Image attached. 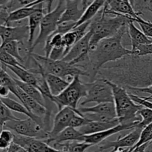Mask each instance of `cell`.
Listing matches in <instances>:
<instances>
[{"instance_id":"8fae6325","label":"cell","mask_w":152,"mask_h":152,"mask_svg":"<svg viewBox=\"0 0 152 152\" xmlns=\"http://www.w3.org/2000/svg\"><path fill=\"white\" fill-rule=\"evenodd\" d=\"M29 27L28 24L19 25L16 26H0V36L1 44L8 42H18L24 44V41L29 39Z\"/></svg>"},{"instance_id":"d590c367","label":"cell","mask_w":152,"mask_h":152,"mask_svg":"<svg viewBox=\"0 0 152 152\" xmlns=\"http://www.w3.org/2000/svg\"><path fill=\"white\" fill-rule=\"evenodd\" d=\"M132 21L139 24L141 30L145 34V35L147 36L148 38L152 39V22L142 19L140 16H138L136 19H132Z\"/></svg>"},{"instance_id":"cb8c5ba5","label":"cell","mask_w":152,"mask_h":152,"mask_svg":"<svg viewBox=\"0 0 152 152\" xmlns=\"http://www.w3.org/2000/svg\"><path fill=\"white\" fill-rule=\"evenodd\" d=\"M45 79L53 96H56L62 93L70 85V83L63 78L53 74L45 73Z\"/></svg>"},{"instance_id":"ab89813d","label":"cell","mask_w":152,"mask_h":152,"mask_svg":"<svg viewBox=\"0 0 152 152\" xmlns=\"http://www.w3.org/2000/svg\"><path fill=\"white\" fill-rule=\"evenodd\" d=\"M129 94H130V96L132 97V99H133V101L135 102V103L142 105V106L143 107H145V108H150V109L152 110L151 101L146 100V99H144L143 97H140V96H137V95L136 94H134L129 93Z\"/></svg>"},{"instance_id":"ac0fdd59","label":"cell","mask_w":152,"mask_h":152,"mask_svg":"<svg viewBox=\"0 0 152 152\" xmlns=\"http://www.w3.org/2000/svg\"><path fill=\"white\" fill-rule=\"evenodd\" d=\"M17 91L18 99L20 101L21 103L23 104L26 107V108L28 111H31L34 115L38 116V117H42V118H45V116L47 115L48 111L47 108L44 105H41L37 100H35L32 97L28 96L27 94H25L19 87L17 88Z\"/></svg>"},{"instance_id":"d6986e66","label":"cell","mask_w":152,"mask_h":152,"mask_svg":"<svg viewBox=\"0 0 152 152\" xmlns=\"http://www.w3.org/2000/svg\"><path fill=\"white\" fill-rule=\"evenodd\" d=\"M1 102H2L4 105H5L6 106H7L9 109L11 110V111L19 113V114H25V115H26L28 118H31L32 120H34V121L37 122L38 124H39L40 126L44 127L45 129L47 131V129H46L45 128V125L44 118H42V117H38V116L34 115V114H32L31 111H28L26 108V107H25L23 104L21 103V102H16V100H14V99H11V98L10 97H1Z\"/></svg>"},{"instance_id":"b9f144b4","label":"cell","mask_w":152,"mask_h":152,"mask_svg":"<svg viewBox=\"0 0 152 152\" xmlns=\"http://www.w3.org/2000/svg\"><path fill=\"white\" fill-rule=\"evenodd\" d=\"M10 92V91L8 89V88L4 86H0V95H1V98L7 97Z\"/></svg>"},{"instance_id":"3957f363","label":"cell","mask_w":152,"mask_h":152,"mask_svg":"<svg viewBox=\"0 0 152 152\" xmlns=\"http://www.w3.org/2000/svg\"><path fill=\"white\" fill-rule=\"evenodd\" d=\"M132 20L125 16L111 11L106 4L91 21L89 31L92 34L90 42V50L105 39L114 37L123 27L129 25Z\"/></svg>"},{"instance_id":"836d02e7","label":"cell","mask_w":152,"mask_h":152,"mask_svg":"<svg viewBox=\"0 0 152 152\" xmlns=\"http://www.w3.org/2000/svg\"><path fill=\"white\" fill-rule=\"evenodd\" d=\"M138 115H140L142 118V120L138 123L137 128L140 129H145L146 126L152 124V110L150 108L143 107L138 112Z\"/></svg>"},{"instance_id":"ba28073f","label":"cell","mask_w":152,"mask_h":152,"mask_svg":"<svg viewBox=\"0 0 152 152\" xmlns=\"http://www.w3.org/2000/svg\"><path fill=\"white\" fill-rule=\"evenodd\" d=\"M85 84L87 94L80 102V107H84L86 104L91 102H95L96 105L104 102H114L112 88L105 79L96 78L95 81Z\"/></svg>"},{"instance_id":"f546056e","label":"cell","mask_w":152,"mask_h":152,"mask_svg":"<svg viewBox=\"0 0 152 152\" xmlns=\"http://www.w3.org/2000/svg\"><path fill=\"white\" fill-rule=\"evenodd\" d=\"M19 42H5L4 44H1V48L0 50H4L8 54L11 55L14 58H16L17 60H19L21 63H24L25 60H24L23 57L21 56L19 53Z\"/></svg>"},{"instance_id":"44dd1931","label":"cell","mask_w":152,"mask_h":152,"mask_svg":"<svg viewBox=\"0 0 152 152\" xmlns=\"http://www.w3.org/2000/svg\"><path fill=\"white\" fill-rule=\"evenodd\" d=\"M120 124L118 119L111 122H90L86 126L80 128L77 130L80 132L82 135L94 134L104 131L108 130Z\"/></svg>"},{"instance_id":"6da1fadb","label":"cell","mask_w":152,"mask_h":152,"mask_svg":"<svg viewBox=\"0 0 152 152\" xmlns=\"http://www.w3.org/2000/svg\"><path fill=\"white\" fill-rule=\"evenodd\" d=\"M98 74L125 88L149 87L152 86V55H129L105 65Z\"/></svg>"},{"instance_id":"7a4b0ae2","label":"cell","mask_w":152,"mask_h":152,"mask_svg":"<svg viewBox=\"0 0 152 152\" xmlns=\"http://www.w3.org/2000/svg\"><path fill=\"white\" fill-rule=\"evenodd\" d=\"M128 32V25L123 27L114 37L105 39L89 51V62L86 72L91 82L96 80L99 71L107 64L114 62L123 57L132 54V50L123 45V36Z\"/></svg>"},{"instance_id":"4dcf8cb0","label":"cell","mask_w":152,"mask_h":152,"mask_svg":"<svg viewBox=\"0 0 152 152\" xmlns=\"http://www.w3.org/2000/svg\"><path fill=\"white\" fill-rule=\"evenodd\" d=\"M20 119L15 117L11 112V110L9 109L5 105L1 102L0 105V124H1V130H3L5 123L10 121H17Z\"/></svg>"},{"instance_id":"277c9868","label":"cell","mask_w":152,"mask_h":152,"mask_svg":"<svg viewBox=\"0 0 152 152\" xmlns=\"http://www.w3.org/2000/svg\"><path fill=\"white\" fill-rule=\"evenodd\" d=\"M107 81L112 88L116 113L120 124L129 125L140 123L142 118L138 115V112L143 106L135 103L125 88L108 80Z\"/></svg>"},{"instance_id":"d6a6232c","label":"cell","mask_w":152,"mask_h":152,"mask_svg":"<svg viewBox=\"0 0 152 152\" xmlns=\"http://www.w3.org/2000/svg\"><path fill=\"white\" fill-rule=\"evenodd\" d=\"M0 60H1V63L4 65L11 67H20V68L28 69L26 66L21 63L16 58L12 56L11 55L8 54L2 50H0Z\"/></svg>"},{"instance_id":"60d3db41","label":"cell","mask_w":152,"mask_h":152,"mask_svg":"<svg viewBox=\"0 0 152 152\" xmlns=\"http://www.w3.org/2000/svg\"><path fill=\"white\" fill-rule=\"evenodd\" d=\"M151 143L152 142H147V143L143 144V145H140V146L137 147V148H134V149H132V152H145V151H146V148H148Z\"/></svg>"},{"instance_id":"9a60e30c","label":"cell","mask_w":152,"mask_h":152,"mask_svg":"<svg viewBox=\"0 0 152 152\" xmlns=\"http://www.w3.org/2000/svg\"><path fill=\"white\" fill-rule=\"evenodd\" d=\"M138 123H133V124L129 125L119 124L118 126H115V127L112 128V129L104 131V132H99V133L91 135H86V136H83V142L90 144L92 146L95 145H99L101 142L105 141V139L111 137V135L116 134L123 132V131L134 130V129L137 128Z\"/></svg>"},{"instance_id":"8992f818","label":"cell","mask_w":152,"mask_h":152,"mask_svg":"<svg viewBox=\"0 0 152 152\" xmlns=\"http://www.w3.org/2000/svg\"><path fill=\"white\" fill-rule=\"evenodd\" d=\"M53 1H48V12L43 16L39 26V33L34 42L31 50L28 52V56L33 53L34 48L39 44H45L47 39L56 31L59 22L65 8L66 1H59L54 10H51Z\"/></svg>"},{"instance_id":"9c48e42d","label":"cell","mask_w":152,"mask_h":152,"mask_svg":"<svg viewBox=\"0 0 152 152\" xmlns=\"http://www.w3.org/2000/svg\"><path fill=\"white\" fill-rule=\"evenodd\" d=\"M4 127L11 129L16 134L20 136L36 138L42 140H45L49 137V132L46 131L44 127L28 117L26 120L20 119L17 121L8 122L5 123Z\"/></svg>"},{"instance_id":"30bf717a","label":"cell","mask_w":152,"mask_h":152,"mask_svg":"<svg viewBox=\"0 0 152 152\" xmlns=\"http://www.w3.org/2000/svg\"><path fill=\"white\" fill-rule=\"evenodd\" d=\"M142 131V129L136 128L126 136L119 137L117 140L103 141L99 144L98 149L99 151H103L109 148H113V151H114L120 148H132L139 141Z\"/></svg>"},{"instance_id":"52a82bcc","label":"cell","mask_w":152,"mask_h":152,"mask_svg":"<svg viewBox=\"0 0 152 152\" xmlns=\"http://www.w3.org/2000/svg\"><path fill=\"white\" fill-rule=\"evenodd\" d=\"M80 76L74 77V80L70 83L62 93L56 96H53V102L56 105L58 111L65 107H69L76 111L79 115H82L78 110V104L82 98H85L87 94V90L85 83L80 78Z\"/></svg>"},{"instance_id":"5b68a950","label":"cell","mask_w":152,"mask_h":152,"mask_svg":"<svg viewBox=\"0 0 152 152\" xmlns=\"http://www.w3.org/2000/svg\"><path fill=\"white\" fill-rule=\"evenodd\" d=\"M28 56V58L31 56L35 59L37 62L41 65L45 74H53L62 77L70 83L77 76L88 77L87 73L81 69L80 67L77 65H71L69 62H66L63 60H53L50 58L45 57V56H43L34 53Z\"/></svg>"},{"instance_id":"7bdbcfd3","label":"cell","mask_w":152,"mask_h":152,"mask_svg":"<svg viewBox=\"0 0 152 152\" xmlns=\"http://www.w3.org/2000/svg\"><path fill=\"white\" fill-rule=\"evenodd\" d=\"M111 152H112V151H111Z\"/></svg>"},{"instance_id":"f35d334b","label":"cell","mask_w":152,"mask_h":152,"mask_svg":"<svg viewBox=\"0 0 152 152\" xmlns=\"http://www.w3.org/2000/svg\"><path fill=\"white\" fill-rule=\"evenodd\" d=\"M133 7H136L137 12L140 10H147L152 13V1H130Z\"/></svg>"},{"instance_id":"5bb4252c","label":"cell","mask_w":152,"mask_h":152,"mask_svg":"<svg viewBox=\"0 0 152 152\" xmlns=\"http://www.w3.org/2000/svg\"><path fill=\"white\" fill-rule=\"evenodd\" d=\"M77 114V113L74 110L69 107H65L62 110L58 111L53 119V126L51 130L49 132L48 139H53L62 131L69 127L71 120Z\"/></svg>"},{"instance_id":"e0dca14e","label":"cell","mask_w":152,"mask_h":152,"mask_svg":"<svg viewBox=\"0 0 152 152\" xmlns=\"http://www.w3.org/2000/svg\"><path fill=\"white\" fill-rule=\"evenodd\" d=\"M105 4L111 11L123 15L130 20L136 19L142 14L134 10L129 0H109L105 1Z\"/></svg>"},{"instance_id":"7402d4cb","label":"cell","mask_w":152,"mask_h":152,"mask_svg":"<svg viewBox=\"0 0 152 152\" xmlns=\"http://www.w3.org/2000/svg\"><path fill=\"white\" fill-rule=\"evenodd\" d=\"M128 34L131 39L132 49L134 50L139 45H144L152 43V39L148 38L143 32L134 25L133 21H130L128 25Z\"/></svg>"},{"instance_id":"2e32d148","label":"cell","mask_w":152,"mask_h":152,"mask_svg":"<svg viewBox=\"0 0 152 152\" xmlns=\"http://www.w3.org/2000/svg\"><path fill=\"white\" fill-rule=\"evenodd\" d=\"M45 1H41V0L34 1L29 5L25 6L11 12L4 26H11L13 23H16L19 21L29 18L34 13L44 8Z\"/></svg>"},{"instance_id":"7c38bea8","label":"cell","mask_w":152,"mask_h":152,"mask_svg":"<svg viewBox=\"0 0 152 152\" xmlns=\"http://www.w3.org/2000/svg\"><path fill=\"white\" fill-rule=\"evenodd\" d=\"M13 143L19 145L27 152H62L50 146L45 140L15 134Z\"/></svg>"},{"instance_id":"83f0119b","label":"cell","mask_w":152,"mask_h":152,"mask_svg":"<svg viewBox=\"0 0 152 152\" xmlns=\"http://www.w3.org/2000/svg\"><path fill=\"white\" fill-rule=\"evenodd\" d=\"M13 80L16 83V86L19 88L20 89H22L25 94L30 96L31 97H32L33 99H34L35 100H37L39 103H40L41 105H44L45 107V102L44 97H43L42 94L41 92L39 91L38 88H37L36 86H33V85L28 84V83H23V82L20 81L19 80L13 77Z\"/></svg>"},{"instance_id":"74e56055","label":"cell","mask_w":152,"mask_h":152,"mask_svg":"<svg viewBox=\"0 0 152 152\" xmlns=\"http://www.w3.org/2000/svg\"><path fill=\"white\" fill-rule=\"evenodd\" d=\"M91 121H89L88 120H87L86 118H85L83 116L79 115V114H75L74 116V117L71 120V123H70L69 127L74 128V129H80V128L83 127V126H86V124H88V123H90Z\"/></svg>"},{"instance_id":"4316f807","label":"cell","mask_w":152,"mask_h":152,"mask_svg":"<svg viewBox=\"0 0 152 152\" xmlns=\"http://www.w3.org/2000/svg\"><path fill=\"white\" fill-rule=\"evenodd\" d=\"M1 65L8 68L16 77H19L20 81L28 83V84L33 85V86H36L37 88V86H38V77H37V75L31 72L29 69L20 68V67L7 66V65H3V64H1Z\"/></svg>"},{"instance_id":"4fadbf2b","label":"cell","mask_w":152,"mask_h":152,"mask_svg":"<svg viewBox=\"0 0 152 152\" xmlns=\"http://www.w3.org/2000/svg\"><path fill=\"white\" fill-rule=\"evenodd\" d=\"M92 1H66V8L60 18L59 25L63 22H72L77 23L83 16L85 10L90 5Z\"/></svg>"},{"instance_id":"8d00e7d4","label":"cell","mask_w":152,"mask_h":152,"mask_svg":"<svg viewBox=\"0 0 152 152\" xmlns=\"http://www.w3.org/2000/svg\"><path fill=\"white\" fill-rule=\"evenodd\" d=\"M132 54L139 56H149L152 55V43L144 45H139L132 50Z\"/></svg>"},{"instance_id":"603a6c76","label":"cell","mask_w":152,"mask_h":152,"mask_svg":"<svg viewBox=\"0 0 152 152\" xmlns=\"http://www.w3.org/2000/svg\"><path fill=\"white\" fill-rule=\"evenodd\" d=\"M83 135H82L77 129L68 127L62 131L56 137H54L53 139L45 140V142L50 145V143L51 142H53V144H59L65 142H71V141L83 142Z\"/></svg>"},{"instance_id":"ffe728a7","label":"cell","mask_w":152,"mask_h":152,"mask_svg":"<svg viewBox=\"0 0 152 152\" xmlns=\"http://www.w3.org/2000/svg\"><path fill=\"white\" fill-rule=\"evenodd\" d=\"M78 110L83 116L85 114H95L108 115L114 119H117L114 102H104L91 107H79Z\"/></svg>"},{"instance_id":"484cf974","label":"cell","mask_w":152,"mask_h":152,"mask_svg":"<svg viewBox=\"0 0 152 152\" xmlns=\"http://www.w3.org/2000/svg\"><path fill=\"white\" fill-rule=\"evenodd\" d=\"M105 4V1H104V0H95V1H92L90 5L85 10L81 19L75 24L74 28L83 25V24L86 23V22H91L96 16V14L99 13V10L104 7Z\"/></svg>"},{"instance_id":"e575fe53","label":"cell","mask_w":152,"mask_h":152,"mask_svg":"<svg viewBox=\"0 0 152 152\" xmlns=\"http://www.w3.org/2000/svg\"><path fill=\"white\" fill-rule=\"evenodd\" d=\"M78 41H80L78 38V36L76 34L75 31H74L73 30L71 31H70V32L64 34L63 44L65 48V56L68 54V53L70 51L71 48H72Z\"/></svg>"},{"instance_id":"f1b7e54d","label":"cell","mask_w":152,"mask_h":152,"mask_svg":"<svg viewBox=\"0 0 152 152\" xmlns=\"http://www.w3.org/2000/svg\"><path fill=\"white\" fill-rule=\"evenodd\" d=\"M91 146L92 145L90 144L79 141H71L63 143L53 144V147L56 149L62 152H85L86 150Z\"/></svg>"},{"instance_id":"d4e9b609","label":"cell","mask_w":152,"mask_h":152,"mask_svg":"<svg viewBox=\"0 0 152 152\" xmlns=\"http://www.w3.org/2000/svg\"><path fill=\"white\" fill-rule=\"evenodd\" d=\"M45 9L42 8L41 10H38L34 14L31 15L29 18H28V27H29V39L28 41V48L27 49V51H29L31 48H32L33 45L34 43V35H35V31L37 29L39 26H40L41 24L42 19L43 16L45 14Z\"/></svg>"},{"instance_id":"1f68e13d","label":"cell","mask_w":152,"mask_h":152,"mask_svg":"<svg viewBox=\"0 0 152 152\" xmlns=\"http://www.w3.org/2000/svg\"><path fill=\"white\" fill-rule=\"evenodd\" d=\"M14 134L7 129H3L0 134V148L1 151L7 150L12 144L14 140Z\"/></svg>"}]
</instances>
